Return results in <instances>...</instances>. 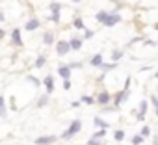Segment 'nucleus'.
I'll list each match as a JSON object with an SVG mask.
<instances>
[{
    "label": "nucleus",
    "mask_w": 158,
    "mask_h": 145,
    "mask_svg": "<svg viewBox=\"0 0 158 145\" xmlns=\"http://www.w3.org/2000/svg\"><path fill=\"white\" fill-rule=\"evenodd\" d=\"M80 128H82V123L78 121V119H74V121L71 123V126H69V128L61 134V138H63V139H69V138H73L76 132H80Z\"/></svg>",
    "instance_id": "obj_2"
},
{
    "label": "nucleus",
    "mask_w": 158,
    "mask_h": 145,
    "mask_svg": "<svg viewBox=\"0 0 158 145\" xmlns=\"http://www.w3.org/2000/svg\"><path fill=\"white\" fill-rule=\"evenodd\" d=\"M45 86H47V93L50 95L54 91V80H52V77H47L45 78Z\"/></svg>",
    "instance_id": "obj_7"
},
{
    "label": "nucleus",
    "mask_w": 158,
    "mask_h": 145,
    "mask_svg": "<svg viewBox=\"0 0 158 145\" xmlns=\"http://www.w3.org/2000/svg\"><path fill=\"white\" fill-rule=\"evenodd\" d=\"M88 145H101V141H97V138H91V139L88 141Z\"/></svg>",
    "instance_id": "obj_22"
},
{
    "label": "nucleus",
    "mask_w": 158,
    "mask_h": 145,
    "mask_svg": "<svg viewBox=\"0 0 158 145\" xmlns=\"http://www.w3.org/2000/svg\"><path fill=\"white\" fill-rule=\"evenodd\" d=\"M63 88H65V89H69V88H71V82H69V78H65V82H63Z\"/></svg>",
    "instance_id": "obj_24"
},
{
    "label": "nucleus",
    "mask_w": 158,
    "mask_h": 145,
    "mask_svg": "<svg viewBox=\"0 0 158 145\" xmlns=\"http://www.w3.org/2000/svg\"><path fill=\"white\" fill-rule=\"evenodd\" d=\"M154 28H156V30H158V23H156V24H154Z\"/></svg>",
    "instance_id": "obj_30"
},
{
    "label": "nucleus",
    "mask_w": 158,
    "mask_h": 145,
    "mask_svg": "<svg viewBox=\"0 0 158 145\" xmlns=\"http://www.w3.org/2000/svg\"><path fill=\"white\" fill-rule=\"evenodd\" d=\"M11 37H13V43H15V45H23V39H21V30H13Z\"/></svg>",
    "instance_id": "obj_9"
},
{
    "label": "nucleus",
    "mask_w": 158,
    "mask_h": 145,
    "mask_svg": "<svg viewBox=\"0 0 158 145\" xmlns=\"http://www.w3.org/2000/svg\"><path fill=\"white\" fill-rule=\"evenodd\" d=\"M145 112H147V102L143 101V102L139 104V115H138V117H139V119H143V117H145Z\"/></svg>",
    "instance_id": "obj_13"
},
{
    "label": "nucleus",
    "mask_w": 158,
    "mask_h": 145,
    "mask_svg": "<svg viewBox=\"0 0 158 145\" xmlns=\"http://www.w3.org/2000/svg\"><path fill=\"white\" fill-rule=\"evenodd\" d=\"M37 26H39V21H35V19H32V21L26 23V30H35Z\"/></svg>",
    "instance_id": "obj_11"
},
{
    "label": "nucleus",
    "mask_w": 158,
    "mask_h": 145,
    "mask_svg": "<svg viewBox=\"0 0 158 145\" xmlns=\"http://www.w3.org/2000/svg\"><path fill=\"white\" fill-rule=\"evenodd\" d=\"M114 2H115V0H114Z\"/></svg>",
    "instance_id": "obj_32"
},
{
    "label": "nucleus",
    "mask_w": 158,
    "mask_h": 145,
    "mask_svg": "<svg viewBox=\"0 0 158 145\" xmlns=\"http://www.w3.org/2000/svg\"><path fill=\"white\" fill-rule=\"evenodd\" d=\"M97 21L102 23V24H106V26H114V24H117V23L121 21V17H119V15L106 13V11H99V13H97Z\"/></svg>",
    "instance_id": "obj_1"
},
{
    "label": "nucleus",
    "mask_w": 158,
    "mask_h": 145,
    "mask_svg": "<svg viewBox=\"0 0 158 145\" xmlns=\"http://www.w3.org/2000/svg\"><path fill=\"white\" fill-rule=\"evenodd\" d=\"M54 141H56V136H39V138L35 139L37 145H50V143H54Z\"/></svg>",
    "instance_id": "obj_4"
},
{
    "label": "nucleus",
    "mask_w": 158,
    "mask_h": 145,
    "mask_svg": "<svg viewBox=\"0 0 158 145\" xmlns=\"http://www.w3.org/2000/svg\"><path fill=\"white\" fill-rule=\"evenodd\" d=\"M74 26H76V28H84V23H82L80 19H76V21H74Z\"/></svg>",
    "instance_id": "obj_23"
},
{
    "label": "nucleus",
    "mask_w": 158,
    "mask_h": 145,
    "mask_svg": "<svg viewBox=\"0 0 158 145\" xmlns=\"http://www.w3.org/2000/svg\"><path fill=\"white\" fill-rule=\"evenodd\" d=\"M123 138H125V132H123V130H117V132H115V139H117V141H121Z\"/></svg>",
    "instance_id": "obj_18"
},
{
    "label": "nucleus",
    "mask_w": 158,
    "mask_h": 145,
    "mask_svg": "<svg viewBox=\"0 0 158 145\" xmlns=\"http://www.w3.org/2000/svg\"><path fill=\"white\" fill-rule=\"evenodd\" d=\"M97 101H99L101 104H108V102H110V95H108L106 91H102V93H99V97H97Z\"/></svg>",
    "instance_id": "obj_8"
},
{
    "label": "nucleus",
    "mask_w": 158,
    "mask_h": 145,
    "mask_svg": "<svg viewBox=\"0 0 158 145\" xmlns=\"http://www.w3.org/2000/svg\"><path fill=\"white\" fill-rule=\"evenodd\" d=\"M152 102L156 104V110H158V99H152Z\"/></svg>",
    "instance_id": "obj_28"
},
{
    "label": "nucleus",
    "mask_w": 158,
    "mask_h": 145,
    "mask_svg": "<svg viewBox=\"0 0 158 145\" xmlns=\"http://www.w3.org/2000/svg\"><path fill=\"white\" fill-rule=\"evenodd\" d=\"M47 102H48V97H47V95H45V97H43V99H41V101H39V102H37V106H45V104H47Z\"/></svg>",
    "instance_id": "obj_21"
},
{
    "label": "nucleus",
    "mask_w": 158,
    "mask_h": 145,
    "mask_svg": "<svg viewBox=\"0 0 158 145\" xmlns=\"http://www.w3.org/2000/svg\"><path fill=\"white\" fill-rule=\"evenodd\" d=\"M141 141H143V136H136V138L132 139V143H134V145H139Z\"/></svg>",
    "instance_id": "obj_20"
},
{
    "label": "nucleus",
    "mask_w": 158,
    "mask_h": 145,
    "mask_svg": "<svg viewBox=\"0 0 158 145\" xmlns=\"http://www.w3.org/2000/svg\"><path fill=\"white\" fill-rule=\"evenodd\" d=\"M82 101H86L88 104H91V102H93V99H91V97H82Z\"/></svg>",
    "instance_id": "obj_26"
},
{
    "label": "nucleus",
    "mask_w": 158,
    "mask_h": 145,
    "mask_svg": "<svg viewBox=\"0 0 158 145\" xmlns=\"http://www.w3.org/2000/svg\"><path fill=\"white\" fill-rule=\"evenodd\" d=\"M69 43H71V48H73V50H78V48L82 47V41H80V39H71Z\"/></svg>",
    "instance_id": "obj_12"
},
{
    "label": "nucleus",
    "mask_w": 158,
    "mask_h": 145,
    "mask_svg": "<svg viewBox=\"0 0 158 145\" xmlns=\"http://www.w3.org/2000/svg\"><path fill=\"white\" fill-rule=\"evenodd\" d=\"M125 99H127V91H121V93L117 95V99H115V106H119V104H121Z\"/></svg>",
    "instance_id": "obj_14"
},
{
    "label": "nucleus",
    "mask_w": 158,
    "mask_h": 145,
    "mask_svg": "<svg viewBox=\"0 0 158 145\" xmlns=\"http://www.w3.org/2000/svg\"><path fill=\"white\" fill-rule=\"evenodd\" d=\"M73 2H80V0H73Z\"/></svg>",
    "instance_id": "obj_31"
},
{
    "label": "nucleus",
    "mask_w": 158,
    "mask_h": 145,
    "mask_svg": "<svg viewBox=\"0 0 158 145\" xmlns=\"http://www.w3.org/2000/svg\"><path fill=\"white\" fill-rule=\"evenodd\" d=\"M95 125H97V126H101V128H106V126H108V123H104V121H102V119H99V117H95Z\"/></svg>",
    "instance_id": "obj_17"
},
{
    "label": "nucleus",
    "mask_w": 158,
    "mask_h": 145,
    "mask_svg": "<svg viewBox=\"0 0 158 145\" xmlns=\"http://www.w3.org/2000/svg\"><path fill=\"white\" fill-rule=\"evenodd\" d=\"M91 65H93V67H101V65H102V56H101V54L93 56V58H91Z\"/></svg>",
    "instance_id": "obj_10"
},
{
    "label": "nucleus",
    "mask_w": 158,
    "mask_h": 145,
    "mask_svg": "<svg viewBox=\"0 0 158 145\" xmlns=\"http://www.w3.org/2000/svg\"><path fill=\"white\" fill-rule=\"evenodd\" d=\"M43 63H45V56L37 58V61H35V67H43Z\"/></svg>",
    "instance_id": "obj_19"
},
{
    "label": "nucleus",
    "mask_w": 158,
    "mask_h": 145,
    "mask_svg": "<svg viewBox=\"0 0 158 145\" xmlns=\"http://www.w3.org/2000/svg\"><path fill=\"white\" fill-rule=\"evenodd\" d=\"M112 58H114V60H117V58H121V52H115V54H112Z\"/></svg>",
    "instance_id": "obj_27"
},
{
    "label": "nucleus",
    "mask_w": 158,
    "mask_h": 145,
    "mask_svg": "<svg viewBox=\"0 0 158 145\" xmlns=\"http://www.w3.org/2000/svg\"><path fill=\"white\" fill-rule=\"evenodd\" d=\"M60 8H61V6H60L58 2H54V4L50 6V11H52V21H54V23H60Z\"/></svg>",
    "instance_id": "obj_5"
},
{
    "label": "nucleus",
    "mask_w": 158,
    "mask_h": 145,
    "mask_svg": "<svg viewBox=\"0 0 158 145\" xmlns=\"http://www.w3.org/2000/svg\"><path fill=\"white\" fill-rule=\"evenodd\" d=\"M0 117H6V106H4V99L0 97Z\"/></svg>",
    "instance_id": "obj_16"
},
{
    "label": "nucleus",
    "mask_w": 158,
    "mask_h": 145,
    "mask_svg": "<svg viewBox=\"0 0 158 145\" xmlns=\"http://www.w3.org/2000/svg\"><path fill=\"white\" fill-rule=\"evenodd\" d=\"M56 50H58V54H60V56H65V54L71 50V43L61 39V41H58V45H56Z\"/></svg>",
    "instance_id": "obj_3"
},
{
    "label": "nucleus",
    "mask_w": 158,
    "mask_h": 145,
    "mask_svg": "<svg viewBox=\"0 0 158 145\" xmlns=\"http://www.w3.org/2000/svg\"><path fill=\"white\" fill-rule=\"evenodd\" d=\"M43 41H45L47 45H52V41H54V35H52L50 32H47V34H45V37H43Z\"/></svg>",
    "instance_id": "obj_15"
},
{
    "label": "nucleus",
    "mask_w": 158,
    "mask_h": 145,
    "mask_svg": "<svg viewBox=\"0 0 158 145\" xmlns=\"http://www.w3.org/2000/svg\"><path fill=\"white\" fill-rule=\"evenodd\" d=\"M149 132H151V130H149L147 126H145V128H141V136H149Z\"/></svg>",
    "instance_id": "obj_25"
},
{
    "label": "nucleus",
    "mask_w": 158,
    "mask_h": 145,
    "mask_svg": "<svg viewBox=\"0 0 158 145\" xmlns=\"http://www.w3.org/2000/svg\"><path fill=\"white\" fill-rule=\"evenodd\" d=\"M2 37H4V30H2V28H0V39H2Z\"/></svg>",
    "instance_id": "obj_29"
},
{
    "label": "nucleus",
    "mask_w": 158,
    "mask_h": 145,
    "mask_svg": "<svg viewBox=\"0 0 158 145\" xmlns=\"http://www.w3.org/2000/svg\"><path fill=\"white\" fill-rule=\"evenodd\" d=\"M58 72H60L61 78H69V77H71V67H69V65H63V67L58 69Z\"/></svg>",
    "instance_id": "obj_6"
}]
</instances>
